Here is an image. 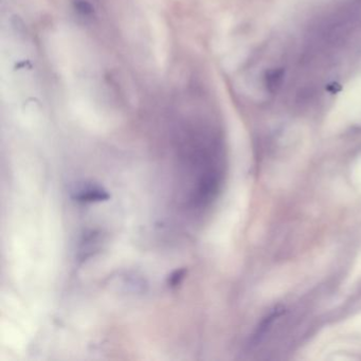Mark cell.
I'll list each match as a JSON object with an SVG mask.
<instances>
[{
	"label": "cell",
	"instance_id": "2",
	"mask_svg": "<svg viewBox=\"0 0 361 361\" xmlns=\"http://www.w3.org/2000/svg\"><path fill=\"white\" fill-rule=\"evenodd\" d=\"M183 274H184V270H179V271L175 272V273L171 276V284H172L173 286L177 285V284L180 282L181 278L183 277Z\"/></svg>",
	"mask_w": 361,
	"mask_h": 361
},
{
	"label": "cell",
	"instance_id": "1",
	"mask_svg": "<svg viewBox=\"0 0 361 361\" xmlns=\"http://www.w3.org/2000/svg\"><path fill=\"white\" fill-rule=\"evenodd\" d=\"M76 198L79 201H83V202H92V201H101V200H106L109 198V195L101 189H97V188H90V189H86L84 191H81L77 196Z\"/></svg>",
	"mask_w": 361,
	"mask_h": 361
}]
</instances>
